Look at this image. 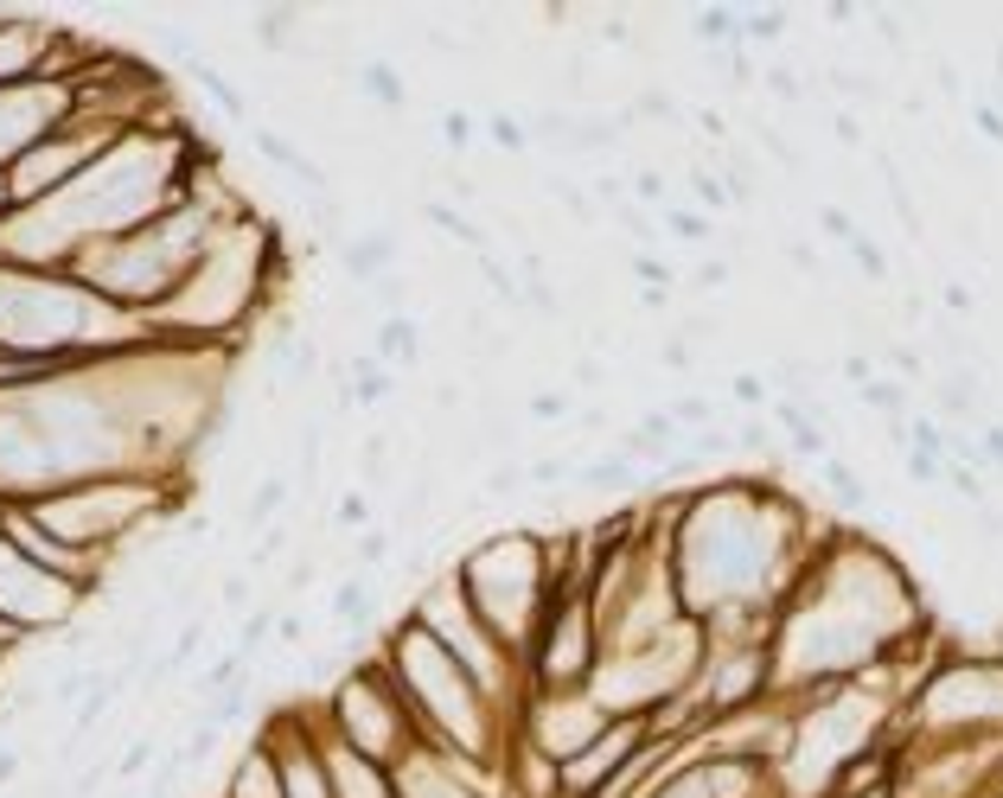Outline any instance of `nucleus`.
Segmentation results:
<instances>
[{"instance_id": "nucleus-1", "label": "nucleus", "mask_w": 1003, "mask_h": 798, "mask_svg": "<svg viewBox=\"0 0 1003 798\" xmlns=\"http://www.w3.org/2000/svg\"><path fill=\"white\" fill-rule=\"evenodd\" d=\"M933 632L921 581L882 537L837 524L780 601L774 626V684L780 696L818 684H851L856 671Z\"/></svg>"}, {"instance_id": "nucleus-2", "label": "nucleus", "mask_w": 1003, "mask_h": 798, "mask_svg": "<svg viewBox=\"0 0 1003 798\" xmlns=\"http://www.w3.org/2000/svg\"><path fill=\"white\" fill-rule=\"evenodd\" d=\"M837 524H824L774 472H722L709 486H677L671 511V581L691 619L722 607H774Z\"/></svg>"}, {"instance_id": "nucleus-3", "label": "nucleus", "mask_w": 1003, "mask_h": 798, "mask_svg": "<svg viewBox=\"0 0 1003 798\" xmlns=\"http://www.w3.org/2000/svg\"><path fill=\"white\" fill-rule=\"evenodd\" d=\"M377 658L390 664V677H397V689H403L409 716H415V734H422V748H435V754H454V761L480 766V773H499V754H505V741H512V716L486 696L454 658L415 626L409 614H397L390 626H384V639H377Z\"/></svg>"}, {"instance_id": "nucleus-4", "label": "nucleus", "mask_w": 1003, "mask_h": 798, "mask_svg": "<svg viewBox=\"0 0 1003 798\" xmlns=\"http://www.w3.org/2000/svg\"><path fill=\"white\" fill-rule=\"evenodd\" d=\"M1003 734V646H959L939 632V658L889 722V748H946Z\"/></svg>"}, {"instance_id": "nucleus-5", "label": "nucleus", "mask_w": 1003, "mask_h": 798, "mask_svg": "<svg viewBox=\"0 0 1003 798\" xmlns=\"http://www.w3.org/2000/svg\"><path fill=\"white\" fill-rule=\"evenodd\" d=\"M447 575L460 581L467 607L492 626V639H505L524 664V646L537 632L544 607L557 601L550 588V569H544V531H499V537H480L474 549H460L447 562Z\"/></svg>"}, {"instance_id": "nucleus-6", "label": "nucleus", "mask_w": 1003, "mask_h": 798, "mask_svg": "<svg viewBox=\"0 0 1003 798\" xmlns=\"http://www.w3.org/2000/svg\"><path fill=\"white\" fill-rule=\"evenodd\" d=\"M403 614L415 619V626H422V632H429V639H435V646H442V652L454 658V664H460V671H467V677H474V684H480L486 696L512 716V722H518L524 696H531L524 664H518V652H512L505 639H492V626L467 607L460 581L447 575V569H442V575H429L422 588H415V601H409Z\"/></svg>"}, {"instance_id": "nucleus-7", "label": "nucleus", "mask_w": 1003, "mask_h": 798, "mask_svg": "<svg viewBox=\"0 0 1003 798\" xmlns=\"http://www.w3.org/2000/svg\"><path fill=\"white\" fill-rule=\"evenodd\" d=\"M320 709H327V734H333L339 748H352V754H365V761L390 766V773L422 748L415 716H409V703H403V689H397V677H390V664L377 658V646L320 696Z\"/></svg>"}, {"instance_id": "nucleus-8", "label": "nucleus", "mask_w": 1003, "mask_h": 798, "mask_svg": "<svg viewBox=\"0 0 1003 798\" xmlns=\"http://www.w3.org/2000/svg\"><path fill=\"white\" fill-rule=\"evenodd\" d=\"M601 652H607V639H601L595 601H589L582 588H569V594H557V601L544 607L531 646H524V684H531V696L589 689L595 671H601Z\"/></svg>"}, {"instance_id": "nucleus-9", "label": "nucleus", "mask_w": 1003, "mask_h": 798, "mask_svg": "<svg viewBox=\"0 0 1003 798\" xmlns=\"http://www.w3.org/2000/svg\"><path fill=\"white\" fill-rule=\"evenodd\" d=\"M83 607H90V601L77 594L71 581H58L52 569H38L33 556H26V549L0 531V614L13 619L20 632L52 639V632L77 626V619H83Z\"/></svg>"}, {"instance_id": "nucleus-10", "label": "nucleus", "mask_w": 1003, "mask_h": 798, "mask_svg": "<svg viewBox=\"0 0 1003 798\" xmlns=\"http://www.w3.org/2000/svg\"><path fill=\"white\" fill-rule=\"evenodd\" d=\"M614 722L607 709H601L589 689H550V696H524L518 709V734L531 741V748H544L557 766H569L589 741H595L601 728Z\"/></svg>"}, {"instance_id": "nucleus-11", "label": "nucleus", "mask_w": 1003, "mask_h": 798, "mask_svg": "<svg viewBox=\"0 0 1003 798\" xmlns=\"http://www.w3.org/2000/svg\"><path fill=\"white\" fill-rule=\"evenodd\" d=\"M697 696H704L709 722L736 716L754 703H774V646H704V671H697Z\"/></svg>"}, {"instance_id": "nucleus-12", "label": "nucleus", "mask_w": 1003, "mask_h": 798, "mask_svg": "<svg viewBox=\"0 0 1003 798\" xmlns=\"http://www.w3.org/2000/svg\"><path fill=\"white\" fill-rule=\"evenodd\" d=\"M646 741H652V728H646V716H614V722L601 728L595 741L575 754V761L562 766V798H595L607 793L620 773H627L639 754H646Z\"/></svg>"}, {"instance_id": "nucleus-13", "label": "nucleus", "mask_w": 1003, "mask_h": 798, "mask_svg": "<svg viewBox=\"0 0 1003 798\" xmlns=\"http://www.w3.org/2000/svg\"><path fill=\"white\" fill-rule=\"evenodd\" d=\"M397 793L403 798H505L499 793V773H480V766L435 754V748H415L397 766Z\"/></svg>"}, {"instance_id": "nucleus-14", "label": "nucleus", "mask_w": 1003, "mask_h": 798, "mask_svg": "<svg viewBox=\"0 0 1003 798\" xmlns=\"http://www.w3.org/2000/svg\"><path fill=\"white\" fill-rule=\"evenodd\" d=\"M327 766H333V798H403L390 766H377V761H365V754H352V748H339L333 734H327Z\"/></svg>"}, {"instance_id": "nucleus-15", "label": "nucleus", "mask_w": 1003, "mask_h": 798, "mask_svg": "<svg viewBox=\"0 0 1003 798\" xmlns=\"http://www.w3.org/2000/svg\"><path fill=\"white\" fill-rule=\"evenodd\" d=\"M327 614H333V626L352 639V646H365V632L377 626V575H365V569L345 575L333 594H327Z\"/></svg>"}, {"instance_id": "nucleus-16", "label": "nucleus", "mask_w": 1003, "mask_h": 798, "mask_svg": "<svg viewBox=\"0 0 1003 798\" xmlns=\"http://www.w3.org/2000/svg\"><path fill=\"white\" fill-rule=\"evenodd\" d=\"M818 486H824V505H837L844 517H876V499H869V479L844 460V454H831V460H818Z\"/></svg>"}, {"instance_id": "nucleus-17", "label": "nucleus", "mask_w": 1003, "mask_h": 798, "mask_svg": "<svg viewBox=\"0 0 1003 798\" xmlns=\"http://www.w3.org/2000/svg\"><path fill=\"white\" fill-rule=\"evenodd\" d=\"M339 269H345L358 288H372L377 275H390V269H397V237H390V230H365V237L339 243Z\"/></svg>"}, {"instance_id": "nucleus-18", "label": "nucleus", "mask_w": 1003, "mask_h": 798, "mask_svg": "<svg viewBox=\"0 0 1003 798\" xmlns=\"http://www.w3.org/2000/svg\"><path fill=\"white\" fill-rule=\"evenodd\" d=\"M218 798H282V773H275V761H269L262 741H250V748L237 754V766L224 773V793Z\"/></svg>"}, {"instance_id": "nucleus-19", "label": "nucleus", "mask_w": 1003, "mask_h": 798, "mask_svg": "<svg viewBox=\"0 0 1003 798\" xmlns=\"http://www.w3.org/2000/svg\"><path fill=\"white\" fill-rule=\"evenodd\" d=\"M422 327H415V314H397V320H372V358L390 364V371H409V364H422Z\"/></svg>"}, {"instance_id": "nucleus-20", "label": "nucleus", "mask_w": 1003, "mask_h": 798, "mask_svg": "<svg viewBox=\"0 0 1003 798\" xmlns=\"http://www.w3.org/2000/svg\"><path fill=\"white\" fill-rule=\"evenodd\" d=\"M639 479H646V467H632L627 454H614V447L595 454V460H575V492H607L614 499V492H632Z\"/></svg>"}, {"instance_id": "nucleus-21", "label": "nucleus", "mask_w": 1003, "mask_h": 798, "mask_svg": "<svg viewBox=\"0 0 1003 798\" xmlns=\"http://www.w3.org/2000/svg\"><path fill=\"white\" fill-rule=\"evenodd\" d=\"M288 499H295V479L288 472H262L243 499V531H269L275 517H288Z\"/></svg>"}, {"instance_id": "nucleus-22", "label": "nucleus", "mask_w": 1003, "mask_h": 798, "mask_svg": "<svg viewBox=\"0 0 1003 798\" xmlns=\"http://www.w3.org/2000/svg\"><path fill=\"white\" fill-rule=\"evenodd\" d=\"M345 390H352V409H377V402L397 397V371L377 364L372 352H358V358L345 364Z\"/></svg>"}, {"instance_id": "nucleus-23", "label": "nucleus", "mask_w": 1003, "mask_h": 798, "mask_svg": "<svg viewBox=\"0 0 1003 798\" xmlns=\"http://www.w3.org/2000/svg\"><path fill=\"white\" fill-rule=\"evenodd\" d=\"M422 218L435 224V230H442L447 243H460V250H492V237H486L480 224L467 218V212H460V205H447V198H422Z\"/></svg>"}, {"instance_id": "nucleus-24", "label": "nucleus", "mask_w": 1003, "mask_h": 798, "mask_svg": "<svg viewBox=\"0 0 1003 798\" xmlns=\"http://www.w3.org/2000/svg\"><path fill=\"white\" fill-rule=\"evenodd\" d=\"M691 38H697L704 52L742 45V7H697V13H691Z\"/></svg>"}, {"instance_id": "nucleus-25", "label": "nucleus", "mask_w": 1003, "mask_h": 798, "mask_svg": "<svg viewBox=\"0 0 1003 798\" xmlns=\"http://www.w3.org/2000/svg\"><path fill=\"white\" fill-rule=\"evenodd\" d=\"M856 402H863V409H876L882 422H908V415H914V390H908L901 377H889V371H882V377H869V384L856 390Z\"/></svg>"}, {"instance_id": "nucleus-26", "label": "nucleus", "mask_w": 1003, "mask_h": 798, "mask_svg": "<svg viewBox=\"0 0 1003 798\" xmlns=\"http://www.w3.org/2000/svg\"><path fill=\"white\" fill-rule=\"evenodd\" d=\"M652 798H722V793H716V779H709L704 754H684V761L652 786Z\"/></svg>"}, {"instance_id": "nucleus-27", "label": "nucleus", "mask_w": 1003, "mask_h": 798, "mask_svg": "<svg viewBox=\"0 0 1003 798\" xmlns=\"http://www.w3.org/2000/svg\"><path fill=\"white\" fill-rule=\"evenodd\" d=\"M691 205L704 212V218H722V212H736V192H729V180L716 173V167H691Z\"/></svg>"}, {"instance_id": "nucleus-28", "label": "nucleus", "mask_w": 1003, "mask_h": 798, "mask_svg": "<svg viewBox=\"0 0 1003 798\" xmlns=\"http://www.w3.org/2000/svg\"><path fill=\"white\" fill-rule=\"evenodd\" d=\"M358 90L372 96L377 110H403V103H409V90H403V77H397V65H384V58H372V65L358 71Z\"/></svg>"}, {"instance_id": "nucleus-29", "label": "nucleus", "mask_w": 1003, "mask_h": 798, "mask_svg": "<svg viewBox=\"0 0 1003 798\" xmlns=\"http://www.w3.org/2000/svg\"><path fill=\"white\" fill-rule=\"evenodd\" d=\"M192 83H198V90H205V96L230 115V122H250V96H243V90L218 71V65H198V71H192Z\"/></svg>"}, {"instance_id": "nucleus-30", "label": "nucleus", "mask_w": 1003, "mask_h": 798, "mask_svg": "<svg viewBox=\"0 0 1003 798\" xmlns=\"http://www.w3.org/2000/svg\"><path fill=\"white\" fill-rule=\"evenodd\" d=\"M786 26H793L786 7H742V45L748 52H754V45H780Z\"/></svg>"}, {"instance_id": "nucleus-31", "label": "nucleus", "mask_w": 1003, "mask_h": 798, "mask_svg": "<svg viewBox=\"0 0 1003 798\" xmlns=\"http://www.w3.org/2000/svg\"><path fill=\"white\" fill-rule=\"evenodd\" d=\"M659 224H665V237H677V243H709V237H716V218H704V212L684 205V198H671L665 212H659Z\"/></svg>"}, {"instance_id": "nucleus-32", "label": "nucleus", "mask_w": 1003, "mask_h": 798, "mask_svg": "<svg viewBox=\"0 0 1003 798\" xmlns=\"http://www.w3.org/2000/svg\"><path fill=\"white\" fill-rule=\"evenodd\" d=\"M486 141L499 147V153H524V147H537V135H531V115L492 110V115H486Z\"/></svg>"}, {"instance_id": "nucleus-33", "label": "nucleus", "mask_w": 1003, "mask_h": 798, "mask_svg": "<svg viewBox=\"0 0 1003 798\" xmlns=\"http://www.w3.org/2000/svg\"><path fill=\"white\" fill-rule=\"evenodd\" d=\"M665 409H671V422H677L684 435H704V429H722V409H716L709 397H697V390H684V397H671Z\"/></svg>"}, {"instance_id": "nucleus-34", "label": "nucleus", "mask_w": 1003, "mask_h": 798, "mask_svg": "<svg viewBox=\"0 0 1003 798\" xmlns=\"http://www.w3.org/2000/svg\"><path fill=\"white\" fill-rule=\"evenodd\" d=\"M390 556H397V531H390V524H372V531H358V537H352V562H358L365 575H377Z\"/></svg>"}, {"instance_id": "nucleus-35", "label": "nucleus", "mask_w": 1003, "mask_h": 798, "mask_svg": "<svg viewBox=\"0 0 1003 798\" xmlns=\"http://www.w3.org/2000/svg\"><path fill=\"white\" fill-rule=\"evenodd\" d=\"M812 224H818V237H824V243H837V250H851L856 237H863V224H856L844 205H818Z\"/></svg>"}, {"instance_id": "nucleus-36", "label": "nucleus", "mask_w": 1003, "mask_h": 798, "mask_svg": "<svg viewBox=\"0 0 1003 798\" xmlns=\"http://www.w3.org/2000/svg\"><path fill=\"white\" fill-rule=\"evenodd\" d=\"M627 269L646 282V288H659V294H677V269H671L665 255H652V250H627Z\"/></svg>"}, {"instance_id": "nucleus-37", "label": "nucleus", "mask_w": 1003, "mask_h": 798, "mask_svg": "<svg viewBox=\"0 0 1003 798\" xmlns=\"http://www.w3.org/2000/svg\"><path fill=\"white\" fill-rule=\"evenodd\" d=\"M671 198H677V192H671V180L659 173V167H639V173H632V205H646L652 218L665 212Z\"/></svg>"}, {"instance_id": "nucleus-38", "label": "nucleus", "mask_w": 1003, "mask_h": 798, "mask_svg": "<svg viewBox=\"0 0 1003 798\" xmlns=\"http://www.w3.org/2000/svg\"><path fill=\"white\" fill-rule=\"evenodd\" d=\"M148 766H160V748H153V734H135V741H128V748L115 754V779L128 786V779H141Z\"/></svg>"}, {"instance_id": "nucleus-39", "label": "nucleus", "mask_w": 1003, "mask_h": 798, "mask_svg": "<svg viewBox=\"0 0 1003 798\" xmlns=\"http://www.w3.org/2000/svg\"><path fill=\"white\" fill-rule=\"evenodd\" d=\"M524 415L531 422H569L575 415V390L562 384V390H537V397H524Z\"/></svg>"}, {"instance_id": "nucleus-40", "label": "nucleus", "mask_w": 1003, "mask_h": 798, "mask_svg": "<svg viewBox=\"0 0 1003 798\" xmlns=\"http://www.w3.org/2000/svg\"><path fill=\"white\" fill-rule=\"evenodd\" d=\"M442 141H447V153H467V147L486 141V122H474L467 110H447L442 115Z\"/></svg>"}, {"instance_id": "nucleus-41", "label": "nucleus", "mask_w": 1003, "mask_h": 798, "mask_svg": "<svg viewBox=\"0 0 1003 798\" xmlns=\"http://www.w3.org/2000/svg\"><path fill=\"white\" fill-rule=\"evenodd\" d=\"M544 192H550V198H557L562 212H569V218H582V224H595L601 218V205L595 198H589V185H569V180H544Z\"/></svg>"}, {"instance_id": "nucleus-42", "label": "nucleus", "mask_w": 1003, "mask_h": 798, "mask_svg": "<svg viewBox=\"0 0 1003 798\" xmlns=\"http://www.w3.org/2000/svg\"><path fill=\"white\" fill-rule=\"evenodd\" d=\"M729 402H742V409H774V384H767L761 371H736V377H729Z\"/></svg>"}, {"instance_id": "nucleus-43", "label": "nucleus", "mask_w": 1003, "mask_h": 798, "mask_svg": "<svg viewBox=\"0 0 1003 798\" xmlns=\"http://www.w3.org/2000/svg\"><path fill=\"white\" fill-rule=\"evenodd\" d=\"M761 90H767L774 103H806V96H812V90L799 83V71H786V65H767V71H761Z\"/></svg>"}, {"instance_id": "nucleus-44", "label": "nucleus", "mask_w": 1003, "mask_h": 798, "mask_svg": "<svg viewBox=\"0 0 1003 798\" xmlns=\"http://www.w3.org/2000/svg\"><path fill=\"white\" fill-rule=\"evenodd\" d=\"M946 486H953V492H959L971 511L991 505V486H984V472H978V467H953V460H946Z\"/></svg>"}, {"instance_id": "nucleus-45", "label": "nucleus", "mask_w": 1003, "mask_h": 798, "mask_svg": "<svg viewBox=\"0 0 1003 798\" xmlns=\"http://www.w3.org/2000/svg\"><path fill=\"white\" fill-rule=\"evenodd\" d=\"M218 607H230V614H257V588H250V569H237V575L218 581Z\"/></svg>"}, {"instance_id": "nucleus-46", "label": "nucleus", "mask_w": 1003, "mask_h": 798, "mask_svg": "<svg viewBox=\"0 0 1003 798\" xmlns=\"http://www.w3.org/2000/svg\"><path fill=\"white\" fill-rule=\"evenodd\" d=\"M851 262L863 269V275H869V282H889V255H882V243H876L869 230H863V237L851 243Z\"/></svg>"}, {"instance_id": "nucleus-47", "label": "nucleus", "mask_w": 1003, "mask_h": 798, "mask_svg": "<svg viewBox=\"0 0 1003 798\" xmlns=\"http://www.w3.org/2000/svg\"><path fill=\"white\" fill-rule=\"evenodd\" d=\"M333 524L339 531H372V492H345L333 511Z\"/></svg>"}, {"instance_id": "nucleus-48", "label": "nucleus", "mask_w": 1003, "mask_h": 798, "mask_svg": "<svg viewBox=\"0 0 1003 798\" xmlns=\"http://www.w3.org/2000/svg\"><path fill=\"white\" fill-rule=\"evenodd\" d=\"M512 492H524V460H499L486 472V499H512Z\"/></svg>"}, {"instance_id": "nucleus-49", "label": "nucleus", "mask_w": 1003, "mask_h": 798, "mask_svg": "<svg viewBox=\"0 0 1003 798\" xmlns=\"http://www.w3.org/2000/svg\"><path fill=\"white\" fill-rule=\"evenodd\" d=\"M627 110H632V122H639V115H646V122H677V115H684V110H677V103L665 96V90H646V96H632Z\"/></svg>"}, {"instance_id": "nucleus-50", "label": "nucleus", "mask_w": 1003, "mask_h": 798, "mask_svg": "<svg viewBox=\"0 0 1003 798\" xmlns=\"http://www.w3.org/2000/svg\"><path fill=\"white\" fill-rule=\"evenodd\" d=\"M691 288L697 294H716V288H729V255H704L697 269H691Z\"/></svg>"}, {"instance_id": "nucleus-51", "label": "nucleus", "mask_w": 1003, "mask_h": 798, "mask_svg": "<svg viewBox=\"0 0 1003 798\" xmlns=\"http://www.w3.org/2000/svg\"><path fill=\"white\" fill-rule=\"evenodd\" d=\"M901 467L914 486H946V460H933V454H901Z\"/></svg>"}, {"instance_id": "nucleus-52", "label": "nucleus", "mask_w": 1003, "mask_h": 798, "mask_svg": "<svg viewBox=\"0 0 1003 798\" xmlns=\"http://www.w3.org/2000/svg\"><path fill=\"white\" fill-rule=\"evenodd\" d=\"M275 646L282 652H307V614H275Z\"/></svg>"}, {"instance_id": "nucleus-53", "label": "nucleus", "mask_w": 1003, "mask_h": 798, "mask_svg": "<svg viewBox=\"0 0 1003 798\" xmlns=\"http://www.w3.org/2000/svg\"><path fill=\"white\" fill-rule=\"evenodd\" d=\"M971 128H978L991 147H1003V110H991L984 96H971Z\"/></svg>"}, {"instance_id": "nucleus-54", "label": "nucleus", "mask_w": 1003, "mask_h": 798, "mask_svg": "<svg viewBox=\"0 0 1003 798\" xmlns=\"http://www.w3.org/2000/svg\"><path fill=\"white\" fill-rule=\"evenodd\" d=\"M978 441H984V467L1003 472V422H984V429H978Z\"/></svg>"}, {"instance_id": "nucleus-55", "label": "nucleus", "mask_w": 1003, "mask_h": 798, "mask_svg": "<svg viewBox=\"0 0 1003 798\" xmlns=\"http://www.w3.org/2000/svg\"><path fill=\"white\" fill-rule=\"evenodd\" d=\"M831 135H837V147H863V122L851 110H837L831 115Z\"/></svg>"}, {"instance_id": "nucleus-56", "label": "nucleus", "mask_w": 1003, "mask_h": 798, "mask_svg": "<svg viewBox=\"0 0 1003 798\" xmlns=\"http://www.w3.org/2000/svg\"><path fill=\"white\" fill-rule=\"evenodd\" d=\"M659 358H665L671 371H691V364H697V352H691V339H665V345H659Z\"/></svg>"}, {"instance_id": "nucleus-57", "label": "nucleus", "mask_w": 1003, "mask_h": 798, "mask_svg": "<svg viewBox=\"0 0 1003 798\" xmlns=\"http://www.w3.org/2000/svg\"><path fill=\"white\" fill-rule=\"evenodd\" d=\"M601 45H632L627 13H607V20H601Z\"/></svg>"}, {"instance_id": "nucleus-58", "label": "nucleus", "mask_w": 1003, "mask_h": 798, "mask_svg": "<svg viewBox=\"0 0 1003 798\" xmlns=\"http://www.w3.org/2000/svg\"><path fill=\"white\" fill-rule=\"evenodd\" d=\"M939 300H946L953 314H971V307H978V294H971V288H959V282H946V288H939Z\"/></svg>"}, {"instance_id": "nucleus-59", "label": "nucleus", "mask_w": 1003, "mask_h": 798, "mask_svg": "<svg viewBox=\"0 0 1003 798\" xmlns=\"http://www.w3.org/2000/svg\"><path fill=\"white\" fill-rule=\"evenodd\" d=\"M13 779H20V754H13V748H0V786H13Z\"/></svg>"}, {"instance_id": "nucleus-60", "label": "nucleus", "mask_w": 1003, "mask_h": 798, "mask_svg": "<svg viewBox=\"0 0 1003 798\" xmlns=\"http://www.w3.org/2000/svg\"><path fill=\"white\" fill-rule=\"evenodd\" d=\"M998 83H1003V45H998Z\"/></svg>"}, {"instance_id": "nucleus-61", "label": "nucleus", "mask_w": 1003, "mask_h": 798, "mask_svg": "<svg viewBox=\"0 0 1003 798\" xmlns=\"http://www.w3.org/2000/svg\"><path fill=\"white\" fill-rule=\"evenodd\" d=\"M869 798H889V786H882V793H869Z\"/></svg>"}]
</instances>
